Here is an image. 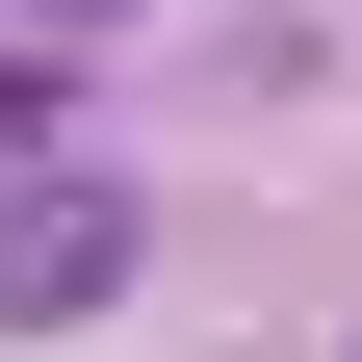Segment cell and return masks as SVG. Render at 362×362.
Here are the masks:
<instances>
[{
    "mask_svg": "<svg viewBox=\"0 0 362 362\" xmlns=\"http://www.w3.org/2000/svg\"><path fill=\"white\" fill-rule=\"evenodd\" d=\"M104 259H129V207H104V181L0 207V310H104Z\"/></svg>",
    "mask_w": 362,
    "mask_h": 362,
    "instance_id": "cell-1",
    "label": "cell"
},
{
    "mask_svg": "<svg viewBox=\"0 0 362 362\" xmlns=\"http://www.w3.org/2000/svg\"><path fill=\"white\" fill-rule=\"evenodd\" d=\"M0 156H26V78H0Z\"/></svg>",
    "mask_w": 362,
    "mask_h": 362,
    "instance_id": "cell-2",
    "label": "cell"
},
{
    "mask_svg": "<svg viewBox=\"0 0 362 362\" xmlns=\"http://www.w3.org/2000/svg\"><path fill=\"white\" fill-rule=\"evenodd\" d=\"M78 26H104V0H78Z\"/></svg>",
    "mask_w": 362,
    "mask_h": 362,
    "instance_id": "cell-3",
    "label": "cell"
}]
</instances>
